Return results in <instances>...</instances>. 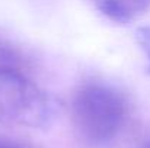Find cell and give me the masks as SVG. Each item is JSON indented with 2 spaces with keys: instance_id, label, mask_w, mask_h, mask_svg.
Wrapping results in <instances>:
<instances>
[{
  "instance_id": "1",
  "label": "cell",
  "mask_w": 150,
  "mask_h": 148,
  "mask_svg": "<svg viewBox=\"0 0 150 148\" xmlns=\"http://www.w3.org/2000/svg\"><path fill=\"white\" fill-rule=\"evenodd\" d=\"M70 116L82 140L91 145H103L121 131L127 116V103L115 89L88 83L74 92Z\"/></svg>"
},
{
  "instance_id": "6",
  "label": "cell",
  "mask_w": 150,
  "mask_h": 148,
  "mask_svg": "<svg viewBox=\"0 0 150 148\" xmlns=\"http://www.w3.org/2000/svg\"><path fill=\"white\" fill-rule=\"evenodd\" d=\"M143 148H150V141H149V142H146V144H144V147H143Z\"/></svg>"
},
{
  "instance_id": "5",
  "label": "cell",
  "mask_w": 150,
  "mask_h": 148,
  "mask_svg": "<svg viewBox=\"0 0 150 148\" xmlns=\"http://www.w3.org/2000/svg\"><path fill=\"white\" fill-rule=\"evenodd\" d=\"M0 148H18V147H15V145H12V144H7V142L0 141Z\"/></svg>"
},
{
  "instance_id": "3",
  "label": "cell",
  "mask_w": 150,
  "mask_h": 148,
  "mask_svg": "<svg viewBox=\"0 0 150 148\" xmlns=\"http://www.w3.org/2000/svg\"><path fill=\"white\" fill-rule=\"evenodd\" d=\"M103 16L114 22L128 23L150 7V0H91Z\"/></svg>"
},
{
  "instance_id": "4",
  "label": "cell",
  "mask_w": 150,
  "mask_h": 148,
  "mask_svg": "<svg viewBox=\"0 0 150 148\" xmlns=\"http://www.w3.org/2000/svg\"><path fill=\"white\" fill-rule=\"evenodd\" d=\"M136 41H137L139 47L142 49V52L144 54V58L147 60V65H149V71H150V25L137 28Z\"/></svg>"
},
{
  "instance_id": "2",
  "label": "cell",
  "mask_w": 150,
  "mask_h": 148,
  "mask_svg": "<svg viewBox=\"0 0 150 148\" xmlns=\"http://www.w3.org/2000/svg\"><path fill=\"white\" fill-rule=\"evenodd\" d=\"M60 103L10 64H0V123L41 129L58 118Z\"/></svg>"
}]
</instances>
